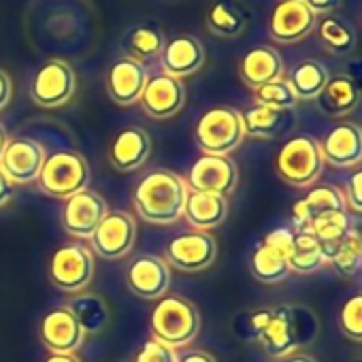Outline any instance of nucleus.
<instances>
[{
  "label": "nucleus",
  "instance_id": "nucleus-1",
  "mask_svg": "<svg viewBox=\"0 0 362 362\" xmlns=\"http://www.w3.org/2000/svg\"><path fill=\"white\" fill-rule=\"evenodd\" d=\"M188 186L177 173L151 170L147 173L132 192V203L139 218L147 224L168 226L184 214Z\"/></svg>",
  "mask_w": 362,
  "mask_h": 362
},
{
  "label": "nucleus",
  "instance_id": "nucleus-2",
  "mask_svg": "<svg viewBox=\"0 0 362 362\" xmlns=\"http://www.w3.org/2000/svg\"><path fill=\"white\" fill-rule=\"evenodd\" d=\"M149 328L153 339L177 349L197 339L201 330V315L192 300L184 296L164 294L151 309Z\"/></svg>",
  "mask_w": 362,
  "mask_h": 362
},
{
  "label": "nucleus",
  "instance_id": "nucleus-3",
  "mask_svg": "<svg viewBox=\"0 0 362 362\" xmlns=\"http://www.w3.org/2000/svg\"><path fill=\"white\" fill-rule=\"evenodd\" d=\"M37 181L41 192L66 201L90 186V166L79 151L60 149L45 156Z\"/></svg>",
  "mask_w": 362,
  "mask_h": 362
},
{
  "label": "nucleus",
  "instance_id": "nucleus-4",
  "mask_svg": "<svg viewBox=\"0 0 362 362\" xmlns=\"http://www.w3.org/2000/svg\"><path fill=\"white\" fill-rule=\"evenodd\" d=\"M245 139L241 113L233 107L207 109L194 128V141L207 156H230Z\"/></svg>",
  "mask_w": 362,
  "mask_h": 362
},
{
  "label": "nucleus",
  "instance_id": "nucleus-5",
  "mask_svg": "<svg viewBox=\"0 0 362 362\" xmlns=\"http://www.w3.org/2000/svg\"><path fill=\"white\" fill-rule=\"evenodd\" d=\"M279 177L294 188L313 186L324 168V158L317 141L311 136H292L288 139L275 160Z\"/></svg>",
  "mask_w": 362,
  "mask_h": 362
},
{
  "label": "nucleus",
  "instance_id": "nucleus-6",
  "mask_svg": "<svg viewBox=\"0 0 362 362\" xmlns=\"http://www.w3.org/2000/svg\"><path fill=\"white\" fill-rule=\"evenodd\" d=\"M47 275L60 292H81L92 284L94 256L81 243H64L52 254Z\"/></svg>",
  "mask_w": 362,
  "mask_h": 362
},
{
  "label": "nucleus",
  "instance_id": "nucleus-7",
  "mask_svg": "<svg viewBox=\"0 0 362 362\" xmlns=\"http://www.w3.org/2000/svg\"><path fill=\"white\" fill-rule=\"evenodd\" d=\"M216 254H218V245L209 233L188 230V233H179L166 243L164 260L168 267H175L177 271L199 273L211 267Z\"/></svg>",
  "mask_w": 362,
  "mask_h": 362
},
{
  "label": "nucleus",
  "instance_id": "nucleus-8",
  "mask_svg": "<svg viewBox=\"0 0 362 362\" xmlns=\"http://www.w3.org/2000/svg\"><path fill=\"white\" fill-rule=\"evenodd\" d=\"M77 88L75 71L64 60H47L33 77L30 96L39 107L54 109L66 105Z\"/></svg>",
  "mask_w": 362,
  "mask_h": 362
},
{
  "label": "nucleus",
  "instance_id": "nucleus-9",
  "mask_svg": "<svg viewBox=\"0 0 362 362\" xmlns=\"http://www.w3.org/2000/svg\"><path fill=\"white\" fill-rule=\"evenodd\" d=\"M109 211L111 209L107 201L98 192L86 188L64 201V207L60 211V224L71 237L90 239Z\"/></svg>",
  "mask_w": 362,
  "mask_h": 362
},
{
  "label": "nucleus",
  "instance_id": "nucleus-10",
  "mask_svg": "<svg viewBox=\"0 0 362 362\" xmlns=\"http://www.w3.org/2000/svg\"><path fill=\"white\" fill-rule=\"evenodd\" d=\"M239 181L237 164L230 156H201L188 170V188L226 197L235 190Z\"/></svg>",
  "mask_w": 362,
  "mask_h": 362
},
{
  "label": "nucleus",
  "instance_id": "nucleus-11",
  "mask_svg": "<svg viewBox=\"0 0 362 362\" xmlns=\"http://www.w3.org/2000/svg\"><path fill=\"white\" fill-rule=\"evenodd\" d=\"M136 239V224L126 211H109L90 237L92 250L107 260H119L130 254Z\"/></svg>",
  "mask_w": 362,
  "mask_h": 362
},
{
  "label": "nucleus",
  "instance_id": "nucleus-12",
  "mask_svg": "<svg viewBox=\"0 0 362 362\" xmlns=\"http://www.w3.org/2000/svg\"><path fill=\"white\" fill-rule=\"evenodd\" d=\"M45 156L47 153L43 145L35 139H28V136L9 139L3 156H0V170H3L13 184H33V181L39 179Z\"/></svg>",
  "mask_w": 362,
  "mask_h": 362
},
{
  "label": "nucleus",
  "instance_id": "nucleus-13",
  "mask_svg": "<svg viewBox=\"0 0 362 362\" xmlns=\"http://www.w3.org/2000/svg\"><path fill=\"white\" fill-rule=\"evenodd\" d=\"M315 26L313 11L305 5V0H281L271 11L269 33L273 41L281 45H292L311 35Z\"/></svg>",
  "mask_w": 362,
  "mask_h": 362
},
{
  "label": "nucleus",
  "instance_id": "nucleus-14",
  "mask_svg": "<svg viewBox=\"0 0 362 362\" xmlns=\"http://www.w3.org/2000/svg\"><path fill=\"white\" fill-rule=\"evenodd\" d=\"M126 286L141 298L158 300L170 286V267L160 256H139L126 267Z\"/></svg>",
  "mask_w": 362,
  "mask_h": 362
},
{
  "label": "nucleus",
  "instance_id": "nucleus-15",
  "mask_svg": "<svg viewBox=\"0 0 362 362\" xmlns=\"http://www.w3.org/2000/svg\"><path fill=\"white\" fill-rule=\"evenodd\" d=\"M139 103L147 115L156 119H166V117H173L184 107L186 88L181 83V79L170 77L166 73H158V75L147 77Z\"/></svg>",
  "mask_w": 362,
  "mask_h": 362
},
{
  "label": "nucleus",
  "instance_id": "nucleus-16",
  "mask_svg": "<svg viewBox=\"0 0 362 362\" xmlns=\"http://www.w3.org/2000/svg\"><path fill=\"white\" fill-rule=\"evenodd\" d=\"M39 334L52 354H75L86 339V332L66 305L56 307L43 315Z\"/></svg>",
  "mask_w": 362,
  "mask_h": 362
},
{
  "label": "nucleus",
  "instance_id": "nucleus-17",
  "mask_svg": "<svg viewBox=\"0 0 362 362\" xmlns=\"http://www.w3.org/2000/svg\"><path fill=\"white\" fill-rule=\"evenodd\" d=\"M264 351L273 358H284L294 354L298 347V328H296V311L290 305L271 307V315L262 332L258 334Z\"/></svg>",
  "mask_w": 362,
  "mask_h": 362
},
{
  "label": "nucleus",
  "instance_id": "nucleus-18",
  "mask_svg": "<svg viewBox=\"0 0 362 362\" xmlns=\"http://www.w3.org/2000/svg\"><path fill=\"white\" fill-rule=\"evenodd\" d=\"M160 64L162 71L170 77H188L205 64V47L192 35H177L170 41H164Z\"/></svg>",
  "mask_w": 362,
  "mask_h": 362
},
{
  "label": "nucleus",
  "instance_id": "nucleus-19",
  "mask_svg": "<svg viewBox=\"0 0 362 362\" xmlns=\"http://www.w3.org/2000/svg\"><path fill=\"white\" fill-rule=\"evenodd\" d=\"M347 211L343 192L337 186H313L303 199H298L292 205V222L294 230H305L311 222L330 216V214H341Z\"/></svg>",
  "mask_w": 362,
  "mask_h": 362
},
{
  "label": "nucleus",
  "instance_id": "nucleus-20",
  "mask_svg": "<svg viewBox=\"0 0 362 362\" xmlns=\"http://www.w3.org/2000/svg\"><path fill=\"white\" fill-rule=\"evenodd\" d=\"M317 145L324 162H330L332 166H356L362 158V134L354 122H341L332 126Z\"/></svg>",
  "mask_w": 362,
  "mask_h": 362
},
{
  "label": "nucleus",
  "instance_id": "nucleus-21",
  "mask_svg": "<svg viewBox=\"0 0 362 362\" xmlns=\"http://www.w3.org/2000/svg\"><path fill=\"white\" fill-rule=\"evenodd\" d=\"M147 77H149L147 69L141 62H136L128 56L115 60L113 66L109 69V77H107V90H109L111 100L122 107L139 103Z\"/></svg>",
  "mask_w": 362,
  "mask_h": 362
},
{
  "label": "nucleus",
  "instance_id": "nucleus-22",
  "mask_svg": "<svg viewBox=\"0 0 362 362\" xmlns=\"http://www.w3.org/2000/svg\"><path fill=\"white\" fill-rule=\"evenodd\" d=\"M149 151H151L149 134L139 126H128L113 136L109 145V162L117 170L130 173L145 164V160L149 158Z\"/></svg>",
  "mask_w": 362,
  "mask_h": 362
},
{
  "label": "nucleus",
  "instance_id": "nucleus-23",
  "mask_svg": "<svg viewBox=\"0 0 362 362\" xmlns=\"http://www.w3.org/2000/svg\"><path fill=\"white\" fill-rule=\"evenodd\" d=\"M181 216L188 220V224L194 226V230L207 233V230L224 224V220L228 218V199L188 188L184 214Z\"/></svg>",
  "mask_w": 362,
  "mask_h": 362
},
{
  "label": "nucleus",
  "instance_id": "nucleus-24",
  "mask_svg": "<svg viewBox=\"0 0 362 362\" xmlns=\"http://www.w3.org/2000/svg\"><path fill=\"white\" fill-rule=\"evenodd\" d=\"M239 73H241V79L245 81V86L256 90L273 79H279L284 73V62H281V56L277 49H273L269 45H258V47H252L243 56V60L239 64Z\"/></svg>",
  "mask_w": 362,
  "mask_h": 362
},
{
  "label": "nucleus",
  "instance_id": "nucleus-25",
  "mask_svg": "<svg viewBox=\"0 0 362 362\" xmlns=\"http://www.w3.org/2000/svg\"><path fill=\"white\" fill-rule=\"evenodd\" d=\"M315 100H317V107L326 115L339 117V115H347L349 111L356 109V105L360 100V90L351 77L334 75V77H328L326 86L315 96Z\"/></svg>",
  "mask_w": 362,
  "mask_h": 362
},
{
  "label": "nucleus",
  "instance_id": "nucleus-26",
  "mask_svg": "<svg viewBox=\"0 0 362 362\" xmlns=\"http://www.w3.org/2000/svg\"><path fill=\"white\" fill-rule=\"evenodd\" d=\"M305 230L315 237L320 252L324 256V262H328L339 250V245L343 243V239L347 237V233L351 230V226H349L347 211H341V214H330L311 222Z\"/></svg>",
  "mask_w": 362,
  "mask_h": 362
},
{
  "label": "nucleus",
  "instance_id": "nucleus-27",
  "mask_svg": "<svg viewBox=\"0 0 362 362\" xmlns=\"http://www.w3.org/2000/svg\"><path fill=\"white\" fill-rule=\"evenodd\" d=\"M66 307L73 311L75 320L79 322V326L86 334L100 332L109 324V317H111L107 303L98 294H92V292L75 294Z\"/></svg>",
  "mask_w": 362,
  "mask_h": 362
},
{
  "label": "nucleus",
  "instance_id": "nucleus-28",
  "mask_svg": "<svg viewBox=\"0 0 362 362\" xmlns=\"http://www.w3.org/2000/svg\"><path fill=\"white\" fill-rule=\"evenodd\" d=\"M241 122H243V130L245 136L250 139H275L286 124V111H275L269 107H252L245 113H241Z\"/></svg>",
  "mask_w": 362,
  "mask_h": 362
},
{
  "label": "nucleus",
  "instance_id": "nucleus-29",
  "mask_svg": "<svg viewBox=\"0 0 362 362\" xmlns=\"http://www.w3.org/2000/svg\"><path fill=\"white\" fill-rule=\"evenodd\" d=\"M328 77L330 75H328V71H326V66L322 62H317V60H303L292 71L288 83L292 86V90H294L298 100L300 98L303 100H311V98H315L322 92V88L326 86Z\"/></svg>",
  "mask_w": 362,
  "mask_h": 362
},
{
  "label": "nucleus",
  "instance_id": "nucleus-30",
  "mask_svg": "<svg viewBox=\"0 0 362 362\" xmlns=\"http://www.w3.org/2000/svg\"><path fill=\"white\" fill-rule=\"evenodd\" d=\"M324 264V256L320 252V245L315 237L307 230H294V247L292 254L288 256V267L290 273L298 275H311Z\"/></svg>",
  "mask_w": 362,
  "mask_h": 362
},
{
  "label": "nucleus",
  "instance_id": "nucleus-31",
  "mask_svg": "<svg viewBox=\"0 0 362 362\" xmlns=\"http://www.w3.org/2000/svg\"><path fill=\"white\" fill-rule=\"evenodd\" d=\"M207 26L218 37H237L245 30L247 18L233 0H218L207 13Z\"/></svg>",
  "mask_w": 362,
  "mask_h": 362
},
{
  "label": "nucleus",
  "instance_id": "nucleus-32",
  "mask_svg": "<svg viewBox=\"0 0 362 362\" xmlns=\"http://www.w3.org/2000/svg\"><path fill=\"white\" fill-rule=\"evenodd\" d=\"M164 47V37L158 28L153 26H136L132 28L126 39H124V49L128 54V58L136 60V62H145V60H151L156 56H160Z\"/></svg>",
  "mask_w": 362,
  "mask_h": 362
},
{
  "label": "nucleus",
  "instance_id": "nucleus-33",
  "mask_svg": "<svg viewBox=\"0 0 362 362\" xmlns=\"http://www.w3.org/2000/svg\"><path fill=\"white\" fill-rule=\"evenodd\" d=\"M317 37L324 43V47L332 54H349L356 47V33L354 28L337 18V16H324L317 24Z\"/></svg>",
  "mask_w": 362,
  "mask_h": 362
},
{
  "label": "nucleus",
  "instance_id": "nucleus-34",
  "mask_svg": "<svg viewBox=\"0 0 362 362\" xmlns=\"http://www.w3.org/2000/svg\"><path fill=\"white\" fill-rule=\"evenodd\" d=\"M250 271H252L254 279H258L262 284H279L290 275L288 260H284L281 256H277L262 243L250 256Z\"/></svg>",
  "mask_w": 362,
  "mask_h": 362
},
{
  "label": "nucleus",
  "instance_id": "nucleus-35",
  "mask_svg": "<svg viewBox=\"0 0 362 362\" xmlns=\"http://www.w3.org/2000/svg\"><path fill=\"white\" fill-rule=\"evenodd\" d=\"M332 271L339 277H351L358 273L360 262H362V245H360V233L358 230H349L347 237L343 239V243L339 245V250L334 252V256L328 260Z\"/></svg>",
  "mask_w": 362,
  "mask_h": 362
},
{
  "label": "nucleus",
  "instance_id": "nucleus-36",
  "mask_svg": "<svg viewBox=\"0 0 362 362\" xmlns=\"http://www.w3.org/2000/svg\"><path fill=\"white\" fill-rule=\"evenodd\" d=\"M254 96L260 107H269L275 111H288V109L296 107V103H298L292 86L288 83V79H281V77L256 88Z\"/></svg>",
  "mask_w": 362,
  "mask_h": 362
},
{
  "label": "nucleus",
  "instance_id": "nucleus-37",
  "mask_svg": "<svg viewBox=\"0 0 362 362\" xmlns=\"http://www.w3.org/2000/svg\"><path fill=\"white\" fill-rule=\"evenodd\" d=\"M339 328L341 332L360 343L362 341V296L356 292L351 294L339 309Z\"/></svg>",
  "mask_w": 362,
  "mask_h": 362
},
{
  "label": "nucleus",
  "instance_id": "nucleus-38",
  "mask_svg": "<svg viewBox=\"0 0 362 362\" xmlns=\"http://www.w3.org/2000/svg\"><path fill=\"white\" fill-rule=\"evenodd\" d=\"M130 362H179V354L175 347H168L151 337L136 349Z\"/></svg>",
  "mask_w": 362,
  "mask_h": 362
},
{
  "label": "nucleus",
  "instance_id": "nucleus-39",
  "mask_svg": "<svg viewBox=\"0 0 362 362\" xmlns=\"http://www.w3.org/2000/svg\"><path fill=\"white\" fill-rule=\"evenodd\" d=\"M262 245L269 247L271 252H275L277 256H281L284 260H288V256L292 254V247H294V230L292 228H275L264 237Z\"/></svg>",
  "mask_w": 362,
  "mask_h": 362
},
{
  "label": "nucleus",
  "instance_id": "nucleus-40",
  "mask_svg": "<svg viewBox=\"0 0 362 362\" xmlns=\"http://www.w3.org/2000/svg\"><path fill=\"white\" fill-rule=\"evenodd\" d=\"M345 207H351V211L360 214L362 211V173L354 170L345 184Z\"/></svg>",
  "mask_w": 362,
  "mask_h": 362
},
{
  "label": "nucleus",
  "instance_id": "nucleus-41",
  "mask_svg": "<svg viewBox=\"0 0 362 362\" xmlns=\"http://www.w3.org/2000/svg\"><path fill=\"white\" fill-rule=\"evenodd\" d=\"M269 315H271V307H264V309H258L250 315V334L254 339H258V334L262 332V328L267 326L269 322Z\"/></svg>",
  "mask_w": 362,
  "mask_h": 362
},
{
  "label": "nucleus",
  "instance_id": "nucleus-42",
  "mask_svg": "<svg viewBox=\"0 0 362 362\" xmlns=\"http://www.w3.org/2000/svg\"><path fill=\"white\" fill-rule=\"evenodd\" d=\"M305 5L315 13H324V16H330L339 5H341V0H305Z\"/></svg>",
  "mask_w": 362,
  "mask_h": 362
},
{
  "label": "nucleus",
  "instance_id": "nucleus-43",
  "mask_svg": "<svg viewBox=\"0 0 362 362\" xmlns=\"http://www.w3.org/2000/svg\"><path fill=\"white\" fill-rule=\"evenodd\" d=\"M13 186H16L13 181L3 170H0V207H5L13 199V194H16V188Z\"/></svg>",
  "mask_w": 362,
  "mask_h": 362
},
{
  "label": "nucleus",
  "instance_id": "nucleus-44",
  "mask_svg": "<svg viewBox=\"0 0 362 362\" xmlns=\"http://www.w3.org/2000/svg\"><path fill=\"white\" fill-rule=\"evenodd\" d=\"M11 92H13V88H11V77H9L3 69H0V111H3V109L9 105Z\"/></svg>",
  "mask_w": 362,
  "mask_h": 362
},
{
  "label": "nucleus",
  "instance_id": "nucleus-45",
  "mask_svg": "<svg viewBox=\"0 0 362 362\" xmlns=\"http://www.w3.org/2000/svg\"><path fill=\"white\" fill-rule=\"evenodd\" d=\"M179 362H216V358L203 349H192V351H186L184 356H179Z\"/></svg>",
  "mask_w": 362,
  "mask_h": 362
},
{
  "label": "nucleus",
  "instance_id": "nucleus-46",
  "mask_svg": "<svg viewBox=\"0 0 362 362\" xmlns=\"http://www.w3.org/2000/svg\"><path fill=\"white\" fill-rule=\"evenodd\" d=\"M279 362H315L311 356H307V354H288V356H284V358H279Z\"/></svg>",
  "mask_w": 362,
  "mask_h": 362
},
{
  "label": "nucleus",
  "instance_id": "nucleus-47",
  "mask_svg": "<svg viewBox=\"0 0 362 362\" xmlns=\"http://www.w3.org/2000/svg\"><path fill=\"white\" fill-rule=\"evenodd\" d=\"M45 362H81L75 354H52Z\"/></svg>",
  "mask_w": 362,
  "mask_h": 362
},
{
  "label": "nucleus",
  "instance_id": "nucleus-48",
  "mask_svg": "<svg viewBox=\"0 0 362 362\" xmlns=\"http://www.w3.org/2000/svg\"><path fill=\"white\" fill-rule=\"evenodd\" d=\"M7 141H9V134H7V128L0 124V156H3L5 147H7Z\"/></svg>",
  "mask_w": 362,
  "mask_h": 362
},
{
  "label": "nucleus",
  "instance_id": "nucleus-49",
  "mask_svg": "<svg viewBox=\"0 0 362 362\" xmlns=\"http://www.w3.org/2000/svg\"><path fill=\"white\" fill-rule=\"evenodd\" d=\"M358 362H360V360H358Z\"/></svg>",
  "mask_w": 362,
  "mask_h": 362
}]
</instances>
